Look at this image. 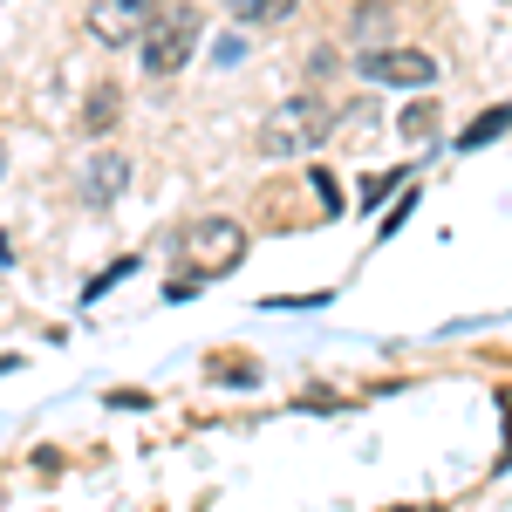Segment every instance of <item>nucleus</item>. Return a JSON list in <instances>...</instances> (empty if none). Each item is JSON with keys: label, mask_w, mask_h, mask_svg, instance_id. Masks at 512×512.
<instances>
[{"label": "nucleus", "mask_w": 512, "mask_h": 512, "mask_svg": "<svg viewBox=\"0 0 512 512\" xmlns=\"http://www.w3.org/2000/svg\"><path fill=\"white\" fill-rule=\"evenodd\" d=\"M328 123H335V110H328L321 96H287V103L267 110V123H260V151H267V158H301V151L321 144Z\"/></svg>", "instance_id": "1"}, {"label": "nucleus", "mask_w": 512, "mask_h": 512, "mask_svg": "<svg viewBox=\"0 0 512 512\" xmlns=\"http://www.w3.org/2000/svg\"><path fill=\"white\" fill-rule=\"evenodd\" d=\"M178 253L192 260V280H219V274H233L239 260H246V226L239 219H192L185 226V239H178Z\"/></svg>", "instance_id": "2"}, {"label": "nucleus", "mask_w": 512, "mask_h": 512, "mask_svg": "<svg viewBox=\"0 0 512 512\" xmlns=\"http://www.w3.org/2000/svg\"><path fill=\"white\" fill-rule=\"evenodd\" d=\"M198 7H164V14H151V28H144V69L151 76H178L185 62H192L198 48Z\"/></svg>", "instance_id": "3"}, {"label": "nucleus", "mask_w": 512, "mask_h": 512, "mask_svg": "<svg viewBox=\"0 0 512 512\" xmlns=\"http://www.w3.org/2000/svg\"><path fill=\"white\" fill-rule=\"evenodd\" d=\"M369 82H396V89H424L437 76V62L424 48H362V62H355Z\"/></svg>", "instance_id": "4"}, {"label": "nucleus", "mask_w": 512, "mask_h": 512, "mask_svg": "<svg viewBox=\"0 0 512 512\" xmlns=\"http://www.w3.org/2000/svg\"><path fill=\"white\" fill-rule=\"evenodd\" d=\"M151 14H158V0H96L89 7V35L96 41H144V28H151Z\"/></svg>", "instance_id": "5"}, {"label": "nucleus", "mask_w": 512, "mask_h": 512, "mask_svg": "<svg viewBox=\"0 0 512 512\" xmlns=\"http://www.w3.org/2000/svg\"><path fill=\"white\" fill-rule=\"evenodd\" d=\"M123 178H130V164H123V151H103V158L82 171V192H89V205H110V198L123 192Z\"/></svg>", "instance_id": "6"}, {"label": "nucleus", "mask_w": 512, "mask_h": 512, "mask_svg": "<svg viewBox=\"0 0 512 512\" xmlns=\"http://www.w3.org/2000/svg\"><path fill=\"white\" fill-rule=\"evenodd\" d=\"M512 130V103H499V110H485V117L465 123V137H458V151H485V144H499Z\"/></svg>", "instance_id": "7"}, {"label": "nucleus", "mask_w": 512, "mask_h": 512, "mask_svg": "<svg viewBox=\"0 0 512 512\" xmlns=\"http://www.w3.org/2000/svg\"><path fill=\"white\" fill-rule=\"evenodd\" d=\"M82 123H89V130H110V123H117V89H110V82H103V89H89Z\"/></svg>", "instance_id": "8"}, {"label": "nucleus", "mask_w": 512, "mask_h": 512, "mask_svg": "<svg viewBox=\"0 0 512 512\" xmlns=\"http://www.w3.org/2000/svg\"><path fill=\"white\" fill-rule=\"evenodd\" d=\"M301 0H233L239 21H280V14H294Z\"/></svg>", "instance_id": "9"}, {"label": "nucleus", "mask_w": 512, "mask_h": 512, "mask_svg": "<svg viewBox=\"0 0 512 512\" xmlns=\"http://www.w3.org/2000/svg\"><path fill=\"white\" fill-rule=\"evenodd\" d=\"M431 130H437L431 103H410V110H403V137H431Z\"/></svg>", "instance_id": "10"}, {"label": "nucleus", "mask_w": 512, "mask_h": 512, "mask_svg": "<svg viewBox=\"0 0 512 512\" xmlns=\"http://www.w3.org/2000/svg\"><path fill=\"white\" fill-rule=\"evenodd\" d=\"M0 260H7V233H0Z\"/></svg>", "instance_id": "11"}]
</instances>
